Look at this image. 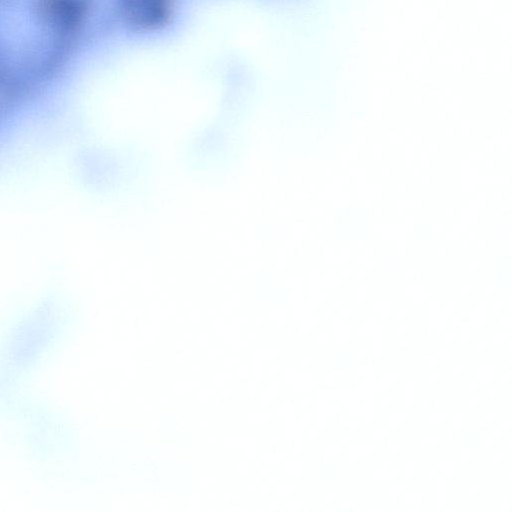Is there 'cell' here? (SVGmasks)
Instances as JSON below:
<instances>
[{"mask_svg": "<svg viewBox=\"0 0 512 512\" xmlns=\"http://www.w3.org/2000/svg\"><path fill=\"white\" fill-rule=\"evenodd\" d=\"M123 16L135 30L154 31L167 24L174 0H121Z\"/></svg>", "mask_w": 512, "mask_h": 512, "instance_id": "obj_1", "label": "cell"}, {"mask_svg": "<svg viewBox=\"0 0 512 512\" xmlns=\"http://www.w3.org/2000/svg\"><path fill=\"white\" fill-rule=\"evenodd\" d=\"M42 9L50 22L70 28L79 22L85 8L81 0H43Z\"/></svg>", "mask_w": 512, "mask_h": 512, "instance_id": "obj_2", "label": "cell"}]
</instances>
